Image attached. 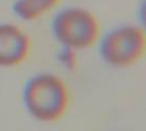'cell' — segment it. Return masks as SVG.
<instances>
[{
	"label": "cell",
	"mask_w": 146,
	"mask_h": 131,
	"mask_svg": "<svg viewBox=\"0 0 146 131\" xmlns=\"http://www.w3.org/2000/svg\"><path fill=\"white\" fill-rule=\"evenodd\" d=\"M23 102L34 118L44 123H53L62 117L68 108V89L58 76L41 73L27 83Z\"/></svg>",
	"instance_id": "1"
},
{
	"label": "cell",
	"mask_w": 146,
	"mask_h": 131,
	"mask_svg": "<svg viewBox=\"0 0 146 131\" xmlns=\"http://www.w3.org/2000/svg\"><path fill=\"white\" fill-rule=\"evenodd\" d=\"M52 31L59 44L71 50L92 47L100 36V23L84 7H70L59 11L52 22Z\"/></svg>",
	"instance_id": "2"
},
{
	"label": "cell",
	"mask_w": 146,
	"mask_h": 131,
	"mask_svg": "<svg viewBox=\"0 0 146 131\" xmlns=\"http://www.w3.org/2000/svg\"><path fill=\"white\" fill-rule=\"evenodd\" d=\"M145 50V34L141 28L124 24L110 30L103 37L101 55L109 66L127 68L138 62Z\"/></svg>",
	"instance_id": "3"
},
{
	"label": "cell",
	"mask_w": 146,
	"mask_h": 131,
	"mask_svg": "<svg viewBox=\"0 0 146 131\" xmlns=\"http://www.w3.org/2000/svg\"><path fill=\"white\" fill-rule=\"evenodd\" d=\"M30 38L13 23H0V67L12 68L20 65L29 56Z\"/></svg>",
	"instance_id": "4"
},
{
	"label": "cell",
	"mask_w": 146,
	"mask_h": 131,
	"mask_svg": "<svg viewBox=\"0 0 146 131\" xmlns=\"http://www.w3.org/2000/svg\"><path fill=\"white\" fill-rule=\"evenodd\" d=\"M57 2L58 0H16L13 11L22 20L32 21L52 11Z\"/></svg>",
	"instance_id": "5"
}]
</instances>
